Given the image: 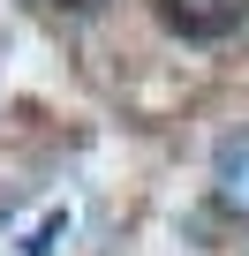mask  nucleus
I'll list each match as a JSON object with an SVG mask.
<instances>
[{
	"label": "nucleus",
	"instance_id": "f257e3e1",
	"mask_svg": "<svg viewBox=\"0 0 249 256\" xmlns=\"http://www.w3.org/2000/svg\"><path fill=\"white\" fill-rule=\"evenodd\" d=\"M68 196H31L23 211H8L0 218V256H61V241H68Z\"/></svg>",
	"mask_w": 249,
	"mask_h": 256
},
{
	"label": "nucleus",
	"instance_id": "f03ea898",
	"mask_svg": "<svg viewBox=\"0 0 249 256\" xmlns=\"http://www.w3.org/2000/svg\"><path fill=\"white\" fill-rule=\"evenodd\" d=\"M159 16L174 30H189V38H219V30H234L241 0H159Z\"/></svg>",
	"mask_w": 249,
	"mask_h": 256
},
{
	"label": "nucleus",
	"instance_id": "7ed1b4c3",
	"mask_svg": "<svg viewBox=\"0 0 249 256\" xmlns=\"http://www.w3.org/2000/svg\"><path fill=\"white\" fill-rule=\"evenodd\" d=\"M219 204H226V211H241V218H249V136H241V144H226V151H219Z\"/></svg>",
	"mask_w": 249,
	"mask_h": 256
},
{
	"label": "nucleus",
	"instance_id": "20e7f679",
	"mask_svg": "<svg viewBox=\"0 0 249 256\" xmlns=\"http://www.w3.org/2000/svg\"><path fill=\"white\" fill-rule=\"evenodd\" d=\"M53 8H98V0H53Z\"/></svg>",
	"mask_w": 249,
	"mask_h": 256
}]
</instances>
